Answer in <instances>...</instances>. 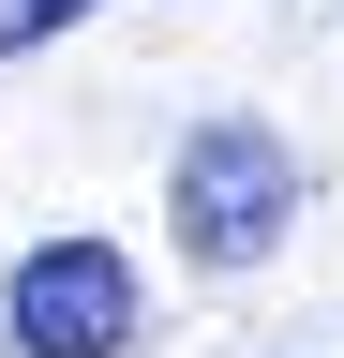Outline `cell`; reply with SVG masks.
<instances>
[{
	"instance_id": "cell-1",
	"label": "cell",
	"mask_w": 344,
	"mask_h": 358,
	"mask_svg": "<svg viewBox=\"0 0 344 358\" xmlns=\"http://www.w3.org/2000/svg\"><path fill=\"white\" fill-rule=\"evenodd\" d=\"M299 224V150L270 120H195L180 164H165V239H180L209 284H240V268H270Z\"/></svg>"
},
{
	"instance_id": "cell-2",
	"label": "cell",
	"mask_w": 344,
	"mask_h": 358,
	"mask_svg": "<svg viewBox=\"0 0 344 358\" xmlns=\"http://www.w3.org/2000/svg\"><path fill=\"white\" fill-rule=\"evenodd\" d=\"M150 329V284L120 239H30L15 284H0V343L15 358H120Z\"/></svg>"
},
{
	"instance_id": "cell-3",
	"label": "cell",
	"mask_w": 344,
	"mask_h": 358,
	"mask_svg": "<svg viewBox=\"0 0 344 358\" xmlns=\"http://www.w3.org/2000/svg\"><path fill=\"white\" fill-rule=\"evenodd\" d=\"M90 0H0V60H30V45H60Z\"/></svg>"
}]
</instances>
